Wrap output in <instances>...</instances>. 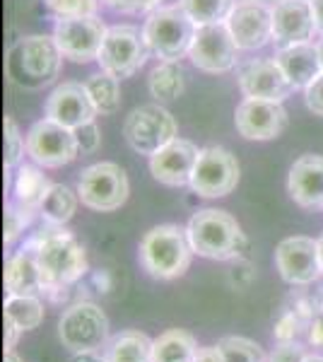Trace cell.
I'll list each match as a JSON object with an SVG mask.
<instances>
[{"label":"cell","mask_w":323,"mask_h":362,"mask_svg":"<svg viewBox=\"0 0 323 362\" xmlns=\"http://www.w3.org/2000/svg\"><path fill=\"white\" fill-rule=\"evenodd\" d=\"M29 242L37 251L44 293H66L87 273L85 247L73 232L63 230V227L44 225Z\"/></svg>","instance_id":"cell-1"},{"label":"cell","mask_w":323,"mask_h":362,"mask_svg":"<svg viewBox=\"0 0 323 362\" xmlns=\"http://www.w3.org/2000/svg\"><path fill=\"white\" fill-rule=\"evenodd\" d=\"M61 63L63 54L58 51L54 37L29 34L10 46L5 56V75L20 90H41L56 83Z\"/></svg>","instance_id":"cell-2"},{"label":"cell","mask_w":323,"mask_h":362,"mask_svg":"<svg viewBox=\"0 0 323 362\" xmlns=\"http://www.w3.org/2000/svg\"><path fill=\"white\" fill-rule=\"evenodd\" d=\"M193 254L210 261H232L246 251L242 225L232 213L220 208H203L193 213L186 225Z\"/></svg>","instance_id":"cell-3"},{"label":"cell","mask_w":323,"mask_h":362,"mask_svg":"<svg viewBox=\"0 0 323 362\" xmlns=\"http://www.w3.org/2000/svg\"><path fill=\"white\" fill-rule=\"evenodd\" d=\"M140 264L157 280H176L191 268L193 247L189 232L179 225H157L140 239Z\"/></svg>","instance_id":"cell-4"},{"label":"cell","mask_w":323,"mask_h":362,"mask_svg":"<svg viewBox=\"0 0 323 362\" xmlns=\"http://www.w3.org/2000/svg\"><path fill=\"white\" fill-rule=\"evenodd\" d=\"M196 29V22L176 3L162 5L155 13H150L145 20L143 34L150 54H155L160 61H181L189 56Z\"/></svg>","instance_id":"cell-5"},{"label":"cell","mask_w":323,"mask_h":362,"mask_svg":"<svg viewBox=\"0 0 323 362\" xmlns=\"http://www.w3.org/2000/svg\"><path fill=\"white\" fill-rule=\"evenodd\" d=\"M80 203L97 213H114L131 196L126 169L116 162H97L80 172L78 177Z\"/></svg>","instance_id":"cell-6"},{"label":"cell","mask_w":323,"mask_h":362,"mask_svg":"<svg viewBox=\"0 0 323 362\" xmlns=\"http://www.w3.org/2000/svg\"><path fill=\"white\" fill-rule=\"evenodd\" d=\"M58 338L73 353L104 350L109 343V319L95 302H75L58 319Z\"/></svg>","instance_id":"cell-7"},{"label":"cell","mask_w":323,"mask_h":362,"mask_svg":"<svg viewBox=\"0 0 323 362\" xmlns=\"http://www.w3.org/2000/svg\"><path fill=\"white\" fill-rule=\"evenodd\" d=\"M179 133L176 119L167 109L157 104H143V107L133 109L128 114L126 124H123V138L131 145L138 155H148L152 157L155 153H160L164 145H169Z\"/></svg>","instance_id":"cell-8"},{"label":"cell","mask_w":323,"mask_h":362,"mask_svg":"<svg viewBox=\"0 0 323 362\" xmlns=\"http://www.w3.org/2000/svg\"><path fill=\"white\" fill-rule=\"evenodd\" d=\"M148 42H145V34L138 27L114 25L107 29V37H104L97 63L102 66V70L123 80L138 73L148 63Z\"/></svg>","instance_id":"cell-9"},{"label":"cell","mask_w":323,"mask_h":362,"mask_svg":"<svg viewBox=\"0 0 323 362\" xmlns=\"http://www.w3.org/2000/svg\"><path fill=\"white\" fill-rule=\"evenodd\" d=\"M27 155L34 165L46 169H58L70 165L80 155L73 128H66L51 119H41L27 131Z\"/></svg>","instance_id":"cell-10"},{"label":"cell","mask_w":323,"mask_h":362,"mask_svg":"<svg viewBox=\"0 0 323 362\" xmlns=\"http://www.w3.org/2000/svg\"><path fill=\"white\" fill-rule=\"evenodd\" d=\"M239 162L227 148H203L198 155L196 169L191 177V191L203 198H222L229 196L239 184Z\"/></svg>","instance_id":"cell-11"},{"label":"cell","mask_w":323,"mask_h":362,"mask_svg":"<svg viewBox=\"0 0 323 362\" xmlns=\"http://www.w3.org/2000/svg\"><path fill=\"white\" fill-rule=\"evenodd\" d=\"M107 29L99 17H61L54 27V42L63 58L73 63L97 61Z\"/></svg>","instance_id":"cell-12"},{"label":"cell","mask_w":323,"mask_h":362,"mask_svg":"<svg viewBox=\"0 0 323 362\" xmlns=\"http://www.w3.org/2000/svg\"><path fill=\"white\" fill-rule=\"evenodd\" d=\"M191 63L203 73L222 75L237 68L239 61V46L234 42L232 32L227 29L225 22L217 25H205L196 29L191 51Z\"/></svg>","instance_id":"cell-13"},{"label":"cell","mask_w":323,"mask_h":362,"mask_svg":"<svg viewBox=\"0 0 323 362\" xmlns=\"http://www.w3.org/2000/svg\"><path fill=\"white\" fill-rule=\"evenodd\" d=\"M275 266H278L285 283L295 285V288L314 285L323 276L319 239L302 235L283 239L275 249Z\"/></svg>","instance_id":"cell-14"},{"label":"cell","mask_w":323,"mask_h":362,"mask_svg":"<svg viewBox=\"0 0 323 362\" xmlns=\"http://www.w3.org/2000/svg\"><path fill=\"white\" fill-rule=\"evenodd\" d=\"M239 51H258L273 44V8L263 0H239L225 20Z\"/></svg>","instance_id":"cell-15"},{"label":"cell","mask_w":323,"mask_h":362,"mask_svg":"<svg viewBox=\"0 0 323 362\" xmlns=\"http://www.w3.org/2000/svg\"><path fill=\"white\" fill-rule=\"evenodd\" d=\"M234 128L246 140H273L287 128V112L283 102L244 97L234 112Z\"/></svg>","instance_id":"cell-16"},{"label":"cell","mask_w":323,"mask_h":362,"mask_svg":"<svg viewBox=\"0 0 323 362\" xmlns=\"http://www.w3.org/2000/svg\"><path fill=\"white\" fill-rule=\"evenodd\" d=\"M237 83L244 97L285 102L295 92L275 58H251L239 66Z\"/></svg>","instance_id":"cell-17"},{"label":"cell","mask_w":323,"mask_h":362,"mask_svg":"<svg viewBox=\"0 0 323 362\" xmlns=\"http://www.w3.org/2000/svg\"><path fill=\"white\" fill-rule=\"evenodd\" d=\"M316 20L311 0H278L273 5V44L278 49L314 39Z\"/></svg>","instance_id":"cell-18"},{"label":"cell","mask_w":323,"mask_h":362,"mask_svg":"<svg viewBox=\"0 0 323 362\" xmlns=\"http://www.w3.org/2000/svg\"><path fill=\"white\" fill-rule=\"evenodd\" d=\"M198 155H201V150H198L196 143L186 138H174L160 153L150 157V172L164 186H176V189L189 186Z\"/></svg>","instance_id":"cell-19"},{"label":"cell","mask_w":323,"mask_h":362,"mask_svg":"<svg viewBox=\"0 0 323 362\" xmlns=\"http://www.w3.org/2000/svg\"><path fill=\"white\" fill-rule=\"evenodd\" d=\"M46 119L66 128H80L90 121H95L97 109L87 95L85 83H63L58 85L46 99Z\"/></svg>","instance_id":"cell-20"},{"label":"cell","mask_w":323,"mask_h":362,"mask_svg":"<svg viewBox=\"0 0 323 362\" xmlns=\"http://www.w3.org/2000/svg\"><path fill=\"white\" fill-rule=\"evenodd\" d=\"M287 191L297 206L309 210L323 208V157L302 155L295 160L287 177Z\"/></svg>","instance_id":"cell-21"},{"label":"cell","mask_w":323,"mask_h":362,"mask_svg":"<svg viewBox=\"0 0 323 362\" xmlns=\"http://www.w3.org/2000/svg\"><path fill=\"white\" fill-rule=\"evenodd\" d=\"M275 61L283 68L285 78L290 80V85L295 90H307L316 78L323 75V61H321V51L319 44H295V46H285L278 49Z\"/></svg>","instance_id":"cell-22"},{"label":"cell","mask_w":323,"mask_h":362,"mask_svg":"<svg viewBox=\"0 0 323 362\" xmlns=\"http://www.w3.org/2000/svg\"><path fill=\"white\" fill-rule=\"evenodd\" d=\"M5 290L8 295H39L44 293V283H41V271L37 261V251L32 242H27L20 251H15L8 261H5Z\"/></svg>","instance_id":"cell-23"},{"label":"cell","mask_w":323,"mask_h":362,"mask_svg":"<svg viewBox=\"0 0 323 362\" xmlns=\"http://www.w3.org/2000/svg\"><path fill=\"white\" fill-rule=\"evenodd\" d=\"M109 362H155V338L143 331H121L111 336L104 348Z\"/></svg>","instance_id":"cell-24"},{"label":"cell","mask_w":323,"mask_h":362,"mask_svg":"<svg viewBox=\"0 0 323 362\" xmlns=\"http://www.w3.org/2000/svg\"><path fill=\"white\" fill-rule=\"evenodd\" d=\"M148 90L160 104L179 99L186 90V73H184V68H181V63L179 61L157 63L148 78Z\"/></svg>","instance_id":"cell-25"},{"label":"cell","mask_w":323,"mask_h":362,"mask_svg":"<svg viewBox=\"0 0 323 362\" xmlns=\"http://www.w3.org/2000/svg\"><path fill=\"white\" fill-rule=\"evenodd\" d=\"M49 189H51V181L46 179V174L41 172L39 167H34V165L17 167V174L13 181V194L20 206H25L29 210H37L39 213V208H41V203H44L46 194H49Z\"/></svg>","instance_id":"cell-26"},{"label":"cell","mask_w":323,"mask_h":362,"mask_svg":"<svg viewBox=\"0 0 323 362\" xmlns=\"http://www.w3.org/2000/svg\"><path fill=\"white\" fill-rule=\"evenodd\" d=\"M78 203H80L78 191H73L66 184H51L49 194H46L44 203L39 208V218L44 220V225L63 227L73 220Z\"/></svg>","instance_id":"cell-27"},{"label":"cell","mask_w":323,"mask_h":362,"mask_svg":"<svg viewBox=\"0 0 323 362\" xmlns=\"http://www.w3.org/2000/svg\"><path fill=\"white\" fill-rule=\"evenodd\" d=\"M198 341L186 329H169L155 338V362H193Z\"/></svg>","instance_id":"cell-28"},{"label":"cell","mask_w":323,"mask_h":362,"mask_svg":"<svg viewBox=\"0 0 323 362\" xmlns=\"http://www.w3.org/2000/svg\"><path fill=\"white\" fill-rule=\"evenodd\" d=\"M85 87L97 114L111 116L121 109V83L116 75L107 73V70H99V73H92L85 80Z\"/></svg>","instance_id":"cell-29"},{"label":"cell","mask_w":323,"mask_h":362,"mask_svg":"<svg viewBox=\"0 0 323 362\" xmlns=\"http://www.w3.org/2000/svg\"><path fill=\"white\" fill-rule=\"evenodd\" d=\"M3 314L25 334V331H34L41 326L44 302L39 300V295H8L3 305Z\"/></svg>","instance_id":"cell-30"},{"label":"cell","mask_w":323,"mask_h":362,"mask_svg":"<svg viewBox=\"0 0 323 362\" xmlns=\"http://www.w3.org/2000/svg\"><path fill=\"white\" fill-rule=\"evenodd\" d=\"M234 3L237 0H179L181 10L196 22V27L225 22L227 15L232 13Z\"/></svg>","instance_id":"cell-31"},{"label":"cell","mask_w":323,"mask_h":362,"mask_svg":"<svg viewBox=\"0 0 323 362\" xmlns=\"http://www.w3.org/2000/svg\"><path fill=\"white\" fill-rule=\"evenodd\" d=\"M225 362H268L266 350L258 346L256 341L244 336H225L217 341Z\"/></svg>","instance_id":"cell-32"},{"label":"cell","mask_w":323,"mask_h":362,"mask_svg":"<svg viewBox=\"0 0 323 362\" xmlns=\"http://www.w3.org/2000/svg\"><path fill=\"white\" fill-rule=\"evenodd\" d=\"M37 215V210L20 206L17 201L5 203V247H13L17 239L25 235V230H29V225L34 223Z\"/></svg>","instance_id":"cell-33"},{"label":"cell","mask_w":323,"mask_h":362,"mask_svg":"<svg viewBox=\"0 0 323 362\" xmlns=\"http://www.w3.org/2000/svg\"><path fill=\"white\" fill-rule=\"evenodd\" d=\"M27 153V140L20 133L13 116H5V172H13L22 165Z\"/></svg>","instance_id":"cell-34"},{"label":"cell","mask_w":323,"mask_h":362,"mask_svg":"<svg viewBox=\"0 0 323 362\" xmlns=\"http://www.w3.org/2000/svg\"><path fill=\"white\" fill-rule=\"evenodd\" d=\"M46 8L61 17H97L104 0H44Z\"/></svg>","instance_id":"cell-35"},{"label":"cell","mask_w":323,"mask_h":362,"mask_svg":"<svg viewBox=\"0 0 323 362\" xmlns=\"http://www.w3.org/2000/svg\"><path fill=\"white\" fill-rule=\"evenodd\" d=\"M104 5L121 15H150L162 8V0H104Z\"/></svg>","instance_id":"cell-36"},{"label":"cell","mask_w":323,"mask_h":362,"mask_svg":"<svg viewBox=\"0 0 323 362\" xmlns=\"http://www.w3.org/2000/svg\"><path fill=\"white\" fill-rule=\"evenodd\" d=\"M75 140H78L80 155H95L102 148V133H99L97 121L75 128Z\"/></svg>","instance_id":"cell-37"},{"label":"cell","mask_w":323,"mask_h":362,"mask_svg":"<svg viewBox=\"0 0 323 362\" xmlns=\"http://www.w3.org/2000/svg\"><path fill=\"white\" fill-rule=\"evenodd\" d=\"M307 348L297 341H285L278 343L273 348V353L268 355V362H304L307 360Z\"/></svg>","instance_id":"cell-38"},{"label":"cell","mask_w":323,"mask_h":362,"mask_svg":"<svg viewBox=\"0 0 323 362\" xmlns=\"http://www.w3.org/2000/svg\"><path fill=\"white\" fill-rule=\"evenodd\" d=\"M304 104L311 114L323 116V75L316 78L307 90H304Z\"/></svg>","instance_id":"cell-39"},{"label":"cell","mask_w":323,"mask_h":362,"mask_svg":"<svg viewBox=\"0 0 323 362\" xmlns=\"http://www.w3.org/2000/svg\"><path fill=\"white\" fill-rule=\"evenodd\" d=\"M309 343L314 348L323 350V300H321L319 309H316L314 321H311V326H309Z\"/></svg>","instance_id":"cell-40"},{"label":"cell","mask_w":323,"mask_h":362,"mask_svg":"<svg viewBox=\"0 0 323 362\" xmlns=\"http://www.w3.org/2000/svg\"><path fill=\"white\" fill-rule=\"evenodd\" d=\"M193 362H225V358H222V353L217 346H201Z\"/></svg>","instance_id":"cell-41"},{"label":"cell","mask_w":323,"mask_h":362,"mask_svg":"<svg viewBox=\"0 0 323 362\" xmlns=\"http://www.w3.org/2000/svg\"><path fill=\"white\" fill-rule=\"evenodd\" d=\"M22 331L17 329L10 319H5V353H10V350H15L17 346V338H20Z\"/></svg>","instance_id":"cell-42"},{"label":"cell","mask_w":323,"mask_h":362,"mask_svg":"<svg viewBox=\"0 0 323 362\" xmlns=\"http://www.w3.org/2000/svg\"><path fill=\"white\" fill-rule=\"evenodd\" d=\"M73 362H109L104 350H85V353H75Z\"/></svg>","instance_id":"cell-43"},{"label":"cell","mask_w":323,"mask_h":362,"mask_svg":"<svg viewBox=\"0 0 323 362\" xmlns=\"http://www.w3.org/2000/svg\"><path fill=\"white\" fill-rule=\"evenodd\" d=\"M314 5V20H316V32L323 37V0H311Z\"/></svg>","instance_id":"cell-44"},{"label":"cell","mask_w":323,"mask_h":362,"mask_svg":"<svg viewBox=\"0 0 323 362\" xmlns=\"http://www.w3.org/2000/svg\"><path fill=\"white\" fill-rule=\"evenodd\" d=\"M5 362H22V358L15 353V350H10V353H5Z\"/></svg>","instance_id":"cell-45"},{"label":"cell","mask_w":323,"mask_h":362,"mask_svg":"<svg viewBox=\"0 0 323 362\" xmlns=\"http://www.w3.org/2000/svg\"><path fill=\"white\" fill-rule=\"evenodd\" d=\"M304 362H323V355H319V353H309L307 355V360Z\"/></svg>","instance_id":"cell-46"},{"label":"cell","mask_w":323,"mask_h":362,"mask_svg":"<svg viewBox=\"0 0 323 362\" xmlns=\"http://www.w3.org/2000/svg\"><path fill=\"white\" fill-rule=\"evenodd\" d=\"M319 254H321V271H323V235L319 237Z\"/></svg>","instance_id":"cell-47"},{"label":"cell","mask_w":323,"mask_h":362,"mask_svg":"<svg viewBox=\"0 0 323 362\" xmlns=\"http://www.w3.org/2000/svg\"><path fill=\"white\" fill-rule=\"evenodd\" d=\"M319 51H321V61H323V39L319 42Z\"/></svg>","instance_id":"cell-48"},{"label":"cell","mask_w":323,"mask_h":362,"mask_svg":"<svg viewBox=\"0 0 323 362\" xmlns=\"http://www.w3.org/2000/svg\"><path fill=\"white\" fill-rule=\"evenodd\" d=\"M263 3H268V0H263Z\"/></svg>","instance_id":"cell-49"}]
</instances>
